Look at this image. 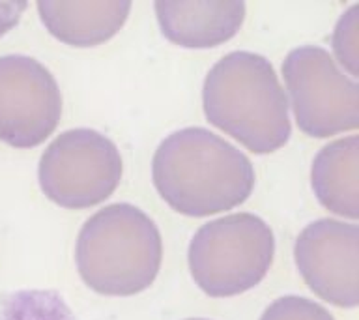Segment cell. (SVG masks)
I'll return each mask as SVG.
<instances>
[{"instance_id": "6da1fadb", "label": "cell", "mask_w": 359, "mask_h": 320, "mask_svg": "<svg viewBox=\"0 0 359 320\" xmlns=\"http://www.w3.org/2000/svg\"><path fill=\"white\" fill-rule=\"evenodd\" d=\"M151 180L174 212L206 218L243 204L257 176L249 157L229 140L206 128H184L157 146Z\"/></svg>"}, {"instance_id": "7a4b0ae2", "label": "cell", "mask_w": 359, "mask_h": 320, "mask_svg": "<svg viewBox=\"0 0 359 320\" xmlns=\"http://www.w3.org/2000/svg\"><path fill=\"white\" fill-rule=\"evenodd\" d=\"M202 105L208 122L252 154H271L290 139L288 98L262 55H224L204 79Z\"/></svg>"}, {"instance_id": "3957f363", "label": "cell", "mask_w": 359, "mask_h": 320, "mask_svg": "<svg viewBox=\"0 0 359 320\" xmlns=\"http://www.w3.org/2000/svg\"><path fill=\"white\" fill-rule=\"evenodd\" d=\"M163 260L157 225L129 202L95 212L79 232L75 262L81 279L97 294L128 298L150 288Z\"/></svg>"}, {"instance_id": "277c9868", "label": "cell", "mask_w": 359, "mask_h": 320, "mask_svg": "<svg viewBox=\"0 0 359 320\" xmlns=\"http://www.w3.org/2000/svg\"><path fill=\"white\" fill-rule=\"evenodd\" d=\"M275 255L273 230L255 213L213 219L189 244L191 277L204 294L230 298L251 291L268 275Z\"/></svg>"}, {"instance_id": "5b68a950", "label": "cell", "mask_w": 359, "mask_h": 320, "mask_svg": "<svg viewBox=\"0 0 359 320\" xmlns=\"http://www.w3.org/2000/svg\"><path fill=\"white\" fill-rule=\"evenodd\" d=\"M122 156L109 137L88 128L67 129L41 154L39 187L67 210L92 208L107 201L122 180Z\"/></svg>"}, {"instance_id": "8992f818", "label": "cell", "mask_w": 359, "mask_h": 320, "mask_svg": "<svg viewBox=\"0 0 359 320\" xmlns=\"http://www.w3.org/2000/svg\"><path fill=\"white\" fill-rule=\"evenodd\" d=\"M297 128L309 137L325 139L359 126V86L344 75L333 56L318 45L292 49L283 62Z\"/></svg>"}, {"instance_id": "52a82bcc", "label": "cell", "mask_w": 359, "mask_h": 320, "mask_svg": "<svg viewBox=\"0 0 359 320\" xmlns=\"http://www.w3.org/2000/svg\"><path fill=\"white\" fill-rule=\"evenodd\" d=\"M62 116L56 79L36 58L0 56V140L34 148L55 133Z\"/></svg>"}, {"instance_id": "ba28073f", "label": "cell", "mask_w": 359, "mask_h": 320, "mask_svg": "<svg viewBox=\"0 0 359 320\" xmlns=\"http://www.w3.org/2000/svg\"><path fill=\"white\" fill-rule=\"evenodd\" d=\"M294 258L303 281L320 300L342 309L358 307V225L330 218L313 221L297 236Z\"/></svg>"}, {"instance_id": "9c48e42d", "label": "cell", "mask_w": 359, "mask_h": 320, "mask_svg": "<svg viewBox=\"0 0 359 320\" xmlns=\"http://www.w3.org/2000/svg\"><path fill=\"white\" fill-rule=\"evenodd\" d=\"M154 8L163 36L185 49H210L226 44L245 21V4L230 0H159Z\"/></svg>"}, {"instance_id": "30bf717a", "label": "cell", "mask_w": 359, "mask_h": 320, "mask_svg": "<svg viewBox=\"0 0 359 320\" xmlns=\"http://www.w3.org/2000/svg\"><path fill=\"white\" fill-rule=\"evenodd\" d=\"M131 2H50L39 0L38 13L53 38L72 47H95L114 38L126 25Z\"/></svg>"}, {"instance_id": "8fae6325", "label": "cell", "mask_w": 359, "mask_h": 320, "mask_svg": "<svg viewBox=\"0 0 359 320\" xmlns=\"http://www.w3.org/2000/svg\"><path fill=\"white\" fill-rule=\"evenodd\" d=\"M311 185L318 202L335 215H359V139L342 137L325 145L311 167Z\"/></svg>"}, {"instance_id": "7c38bea8", "label": "cell", "mask_w": 359, "mask_h": 320, "mask_svg": "<svg viewBox=\"0 0 359 320\" xmlns=\"http://www.w3.org/2000/svg\"><path fill=\"white\" fill-rule=\"evenodd\" d=\"M333 53L339 64L348 72L350 79L359 77V4L350 6L337 21L331 36Z\"/></svg>"}, {"instance_id": "4fadbf2b", "label": "cell", "mask_w": 359, "mask_h": 320, "mask_svg": "<svg viewBox=\"0 0 359 320\" xmlns=\"http://www.w3.org/2000/svg\"><path fill=\"white\" fill-rule=\"evenodd\" d=\"M260 320H335L320 303L303 296H283L269 303Z\"/></svg>"}, {"instance_id": "5bb4252c", "label": "cell", "mask_w": 359, "mask_h": 320, "mask_svg": "<svg viewBox=\"0 0 359 320\" xmlns=\"http://www.w3.org/2000/svg\"><path fill=\"white\" fill-rule=\"evenodd\" d=\"M28 8L27 2H0V36L8 34L17 22L21 21V15Z\"/></svg>"}, {"instance_id": "9a60e30c", "label": "cell", "mask_w": 359, "mask_h": 320, "mask_svg": "<svg viewBox=\"0 0 359 320\" xmlns=\"http://www.w3.org/2000/svg\"><path fill=\"white\" fill-rule=\"evenodd\" d=\"M187 320H208V319H187Z\"/></svg>"}]
</instances>
